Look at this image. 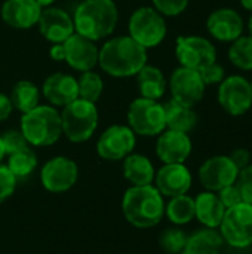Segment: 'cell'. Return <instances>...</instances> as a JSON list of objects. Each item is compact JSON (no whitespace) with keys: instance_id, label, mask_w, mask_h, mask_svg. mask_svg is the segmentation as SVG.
I'll use <instances>...</instances> for the list:
<instances>
[{"instance_id":"603a6c76","label":"cell","mask_w":252,"mask_h":254,"mask_svg":"<svg viewBox=\"0 0 252 254\" xmlns=\"http://www.w3.org/2000/svg\"><path fill=\"white\" fill-rule=\"evenodd\" d=\"M163 110H165L166 129L189 134L198 125V113L193 110V107L180 104L171 98L163 104Z\"/></svg>"},{"instance_id":"f1b7e54d","label":"cell","mask_w":252,"mask_h":254,"mask_svg":"<svg viewBox=\"0 0 252 254\" xmlns=\"http://www.w3.org/2000/svg\"><path fill=\"white\" fill-rule=\"evenodd\" d=\"M7 168L15 176V179H24L28 177L37 167V156L34 150L28 146L25 149H21L18 152H13L7 155Z\"/></svg>"},{"instance_id":"74e56055","label":"cell","mask_w":252,"mask_h":254,"mask_svg":"<svg viewBox=\"0 0 252 254\" xmlns=\"http://www.w3.org/2000/svg\"><path fill=\"white\" fill-rule=\"evenodd\" d=\"M217 195H218V198H220V201H221V204L224 205L226 210L244 202L242 196H241V192L236 188V185H230V186L223 188L221 190L217 192Z\"/></svg>"},{"instance_id":"7402d4cb","label":"cell","mask_w":252,"mask_h":254,"mask_svg":"<svg viewBox=\"0 0 252 254\" xmlns=\"http://www.w3.org/2000/svg\"><path fill=\"white\" fill-rule=\"evenodd\" d=\"M224 213L226 208L215 192L205 190L195 198V219H198L205 228L218 229Z\"/></svg>"},{"instance_id":"3957f363","label":"cell","mask_w":252,"mask_h":254,"mask_svg":"<svg viewBox=\"0 0 252 254\" xmlns=\"http://www.w3.org/2000/svg\"><path fill=\"white\" fill-rule=\"evenodd\" d=\"M125 219L135 228L149 229L165 216V201L160 192L153 186H131L122 199Z\"/></svg>"},{"instance_id":"5b68a950","label":"cell","mask_w":252,"mask_h":254,"mask_svg":"<svg viewBox=\"0 0 252 254\" xmlns=\"http://www.w3.org/2000/svg\"><path fill=\"white\" fill-rule=\"evenodd\" d=\"M62 134L73 143L88 141L98 127V110L95 103L77 98L62 107Z\"/></svg>"},{"instance_id":"6da1fadb","label":"cell","mask_w":252,"mask_h":254,"mask_svg":"<svg viewBox=\"0 0 252 254\" xmlns=\"http://www.w3.org/2000/svg\"><path fill=\"white\" fill-rule=\"evenodd\" d=\"M98 64L113 77H131L147 64V49L131 36L113 37L100 48Z\"/></svg>"},{"instance_id":"f546056e","label":"cell","mask_w":252,"mask_h":254,"mask_svg":"<svg viewBox=\"0 0 252 254\" xmlns=\"http://www.w3.org/2000/svg\"><path fill=\"white\" fill-rule=\"evenodd\" d=\"M229 61L239 70L251 71L252 70V37L241 36L236 40H233L227 51Z\"/></svg>"},{"instance_id":"b9f144b4","label":"cell","mask_w":252,"mask_h":254,"mask_svg":"<svg viewBox=\"0 0 252 254\" xmlns=\"http://www.w3.org/2000/svg\"><path fill=\"white\" fill-rule=\"evenodd\" d=\"M239 3H241V6H242L244 9L252 12V0H239Z\"/></svg>"},{"instance_id":"83f0119b","label":"cell","mask_w":252,"mask_h":254,"mask_svg":"<svg viewBox=\"0 0 252 254\" xmlns=\"http://www.w3.org/2000/svg\"><path fill=\"white\" fill-rule=\"evenodd\" d=\"M165 216L175 226L190 223L195 219V198L187 193L169 198V202L165 204Z\"/></svg>"},{"instance_id":"30bf717a","label":"cell","mask_w":252,"mask_h":254,"mask_svg":"<svg viewBox=\"0 0 252 254\" xmlns=\"http://www.w3.org/2000/svg\"><path fill=\"white\" fill-rule=\"evenodd\" d=\"M175 57L181 67L199 71L217 61V49L206 37L180 36L175 42Z\"/></svg>"},{"instance_id":"bcb514c9","label":"cell","mask_w":252,"mask_h":254,"mask_svg":"<svg viewBox=\"0 0 252 254\" xmlns=\"http://www.w3.org/2000/svg\"><path fill=\"white\" fill-rule=\"evenodd\" d=\"M250 86H251V94H252V79L250 80Z\"/></svg>"},{"instance_id":"277c9868","label":"cell","mask_w":252,"mask_h":254,"mask_svg":"<svg viewBox=\"0 0 252 254\" xmlns=\"http://www.w3.org/2000/svg\"><path fill=\"white\" fill-rule=\"evenodd\" d=\"M21 132L27 143L34 147H46L55 144L61 134V115L52 106H37L21 118Z\"/></svg>"},{"instance_id":"4316f807","label":"cell","mask_w":252,"mask_h":254,"mask_svg":"<svg viewBox=\"0 0 252 254\" xmlns=\"http://www.w3.org/2000/svg\"><path fill=\"white\" fill-rule=\"evenodd\" d=\"M12 106L19 110L22 115L36 109L40 101V91L39 88L30 80H19L9 95Z\"/></svg>"},{"instance_id":"8fae6325","label":"cell","mask_w":252,"mask_h":254,"mask_svg":"<svg viewBox=\"0 0 252 254\" xmlns=\"http://www.w3.org/2000/svg\"><path fill=\"white\" fill-rule=\"evenodd\" d=\"M79 177L77 164L67 156H55L49 159L40 171V182L48 192L62 193L70 190Z\"/></svg>"},{"instance_id":"7c38bea8","label":"cell","mask_w":252,"mask_h":254,"mask_svg":"<svg viewBox=\"0 0 252 254\" xmlns=\"http://www.w3.org/2000/svg\"><path fill=\"white\" fill-rule=\"evenodd\" d=\"M137 138L128 125L108 127L97 141V153L105 161H120L132 153Z\"/></svg>"},{"instance_id":"7bdbcfd3","label":"cell","mask_w":252,"mask_h":254,"mask_svg":"<svg viewBox=\"0 0 252 254\" xmlns=\"http://www.w3.org/2000/svg\"><path fill=\"white\" fill-rule=\"evenodd\" d=\"M42 7H48V6H52L56 0H36Z\"/></svg>"},{"instance_id":"e575fe53","label":"cell","mask_w":252,"mask_h":254,"mask_svg":"<svg viewBox=\"0 0 252 254\" xmlns=\"http://www.w3.org/2000/svg\"><path fill=\"white\" fill-rule=\"evenodd\" d=\"M235 185L241 192L242 201L252 205V164L239 170Z\"/></svg>"},{"instance_id":"ab89813d","label":"cell","mask_w":252,"mask_h":254,"mask_svg":"<svg viewBox=\"0 0 252 254\" xmlns=\"http://www.w3.org/2000/svg\"><path fill=\"white\" fill-rule=\"evenodd\" d=\"M12 110H13V106H12L10 98L0 92V122L6 121L10 116Z\"/></svg>"},{"instance_id":"d6a6232c","label":"cell","mask_w":252,"mask_h":254,"mask_svg":"<svg viewBox=\"0 0 252 254\" xmlns=\"http://www.w3.org/2000/svg\"><path fill=\"white\" fill-rule=\"evenodd\" d=\"M0 138H1L6 155H10L13 152H18V150L30 146L27 143L24 134L21 132V129H7L3 135H0Z\"/></svg>"},{"instance_id":"484cf974","label":"cell","mask_w":252,"mask_h":254,"mask_svg":"<svg viewBox=\"0 0 252 254\" xmlns=\"http://www.w3.org/2000/svg\"><path fill=\"white\" fill-rule=\"evenodd\" d=\"M224 246L218 229L203 228L187 237L186 252L190 254H220Z\"/></svg>"},{"instance_id":"4dcf8cb0","label":"cell","mask_w":252,"mask_h":254,"mask_svg":"<svg viewBox=\"0 0 252 254\" xmlns=\"http://www.w3.org/2000/svg\"><path fill=\"white\" fill-rule=\"evenodd\" d=\"M77 88H79V98L89 103H97L102 95L104 82L101 76L92 70L82 71L80 77L77 79Z\"/></svg>"},{"instance_id":"e0dca14e","label":"cell","mask_w":252,"mask_h":254,"mask_svg":"<svg viewBox=\"0 0 252 254\" xmlns=\"http://www.w3.org/2000/svg\"><path fill=\"white\" fill-rule=\"evenodd\" d=\"M192 150L193 144L186 132L165 129L156 141V155L163 164H184Z\"/></svg>"},{"instance_id":"9a60e30c","label":"cell","mask_w":252,"mask_h":254,"mask_svg":"<svg viewBox=\"0 0 252 254\" xmlns=\"http://www.w3.org/2000/svg\"><path fill=\"white\" fill-rule=\"evenodd\" d=\"M208 33L218 42L232 43L244 34L245 21L233 7H218L212 10L206 19Z\"/></svg>"},{"instance_id":"1f68e13d","label":"cell","mask_w":252,"mask_h":254,"mask_svg":"<svg viewBox=\"0 0 252 254\" xmlns=\"http://www.w3.org/2000/svg\"><path fill=\"white\" fill-rule=\"evenodd\" d=\"M187 235L180 228L165 229L159 238V246L166 254H180L186 250Z\"/></svg>"},{"instance_id":"ac0fdd59","label":"cell","mask_w":252,"mask_h":254,"mask_svg":"<svg viewBox=\"0 0 252 254\" xmlns=\"http://www.w3.org/2000/svg\"><path fill=\"white\" fill-rule=\"evenodd\" d=\"M37 25L42 36L50 43H64L74 33V22L68 12L53 6L42 9Z\"/></svg>"},{"instance_id":"cb8c5ba5","label":"cell","mask_w":252,"mask_h":254,"mask_svg":"<svg viewBox=\"0 0 252 254\" xmlns=\"http://www.w3.org/2000/svg\"><path fill=\"white\" fill-rule=\"evenodd\" d=\"M154 167L151 161L138 153H131L123 159V176L132 186H147L154 182Z\"/></svg>"},{"instance_id":"7dc6e473","label":"cell","mask_w":252,"mask_h":254,"mask_svg":"<svg viewBox=\"0 0 252 254\" xmlns=\"http://www.w3.org/2000/svg\"><path fill=\"white\" fill-rule=\"evenodd\" d=\"M180 254H190V253H187V252H186V250H184V252H183V253H180Z\"/></svg>"},{"instance_id":"ee69618b","label":"cell","mask_w":252,"mask_h":254,"mask_svg":"<svg viewBox=\"0 0 252 254\" xmlns=\"http://www.w3.org/2000/svg\"><path fill=\"white\" fill-rule=\"evenodd\" d=\"M4 156H6V152H4V147H3V143H1V138H0V162L3 161Z\"/></svg>"},{"instance_id":"7a4b0ae2","label":"cell","mask_w":252,"mask_h":254,"mask_svg":"<svg viewBox=\"0 0 252 254\" xmlns=\"http://www.w3.org/2000/svg\"><path fill=\"white\" fill-rule=\"evenodd\" d=\"M117 19L119 12L113 0H83L74 10V33L98 42L114 31Z\"/></svg>"},{"instance_id":"f6af8a7d","label":"cell","mask_w":252,"mask_h":254,"mask_svg":"<svg viewBox=\"0 0 252 254\" xmlns=\"http://www.w3.org/2000/svg\"><path fill=\"white\" fill-rule=\"evenodd\" d=\"M248 33H250V36L252 37V12H251V16L248 18Z\"/></svg>"},{"instance_id":"d6986e66","label":"cell","mask_w":252,"mask_h":254,"mask_svg":"<svg viewBox=\"0 0 252 254\" xmlns=\"http://www.w3.org/2000/svg\"><path fill=\"white\" fill-rule=\"evenodd\" d=\"M62 45L65 51L64 61L71 68L79 71H89L98 64L100 49L97 48L95 42L73 33Z\"/></svg>"},{"instance_id":"9c48e42d","label":"cell","mask_w":252,"mask_h":254,"mask_svg":"<svg viewBox=\"0 0 252 254\" xmlns=\"http://www.w3.org/2000/svg\"><path fill=\"white\" fill-rule=\"evenodd\" d=\"M217 100L220 107L230 116H242L252 107L250 80L241 74H232L218 85Z\"/></svg>"},{"instance_id":"8d00e7d4","label":"cell","mask_w":252,"mask_h":254,"mask_svg":"<svg viewBox=\"0 0 252 254\" xmlns=\"http://www.w3.org/2000/svg\"><path fill=\"white\" fill-rule=\"evenodd\" d=\"M15 188H16L15 176L9 171L6 165H1L0 162V204L12 196Z\"/></svg>"},{"instance_id":"d590c367","label":"cell","mask_w":252,"mask_h":254,"mask_svg":"<svg viewBox=\"0 0 252 254\" xmlns=\"http://www.w3.org/2000/svg\"><path fill=\"white\" fill-rule=\"evenodd\" d=\"M199 74L205 86H212V85H220L223 82V79L226 77V70L221 64L214 61L206 67H203L202 70H199Z\"/></svg>"},{"instance_id":"2e32d148","label":"cell","mask_w":252,"mask_h":254,"mask_svg":"<svg viewBox=\"0 0 252 254\" xmlns=\"http://www.w3.org/2000/svg\"><path fill=\"white\" fill-rule=\"evenodd\" d=\"M154 183L162 196L174 198L186 195L190 190L193 177L184 164H163L154 174Z\"/></svg>"},{"instance_id":"44dd1931","label":"cell","mask_w":252,"mask_h":254,"mask_svg":"<svg viewBox=\"0 0 252 254\" xmlns=\"http://www.w3.org/2000/svg\"><path fill=\"white\" fill-rule=\"evenodd\" d=\"M42 92L52 106L64 107L79 98L77 79L67 73H53L45 79Z\"/></svg>"},{"instance_id":"5bb4252c","label":"cell","mask_w":252,"mask_h":254,"mask_svg":"<svg viewBox=\"0 0 252 254\" xmlns=\"http://www.w3.org/2000/svg\"><path fill=\"white\" fill-rule=\"evenodd\" d=\"M238 167L229 155H217L208 158L199 168V182L209 192H218L226 186L235 185L238 177Z\"/></svg>"},{"instance_id":"8992f818","label":"cell","mask_w":252,"mask_h":254,"mask_svg":"<svg viewBox=\"0 0 252 254\" xmlns=\"http://www.w3.org/2000/svg\"><path fill=\"white\" fill-rule=\"evenodd\" d=\"M128 30L129 36L146 49L159 46L168 33L165 16L150 6H143L131 15Z\"/></svg>"},{"instance_id":"836d02e7","label":"cell","mask_w":252,"mask_h":254,"mask_svg":"<svg viewBox=\"0 0 252 254\" xmlns=\"http://www.w3.org/2000/svg\"><path fill=\"white\" fill-rule=\"evenodd\" d=\"M190 0H151L153 7L160 12L163 16H178L181 15L187 6H189Z\"/></svg>"},{"instance_id":"d4e9b609","label":"cell","mask_w":252,"mask_h":254,"mask_svg":"<svg viewBox=\"0 0 252 254\" xmlns=\"http://www.w3.org/2000/svg\"><path fill=\"white\" fill-rule=\"evenodd\" d=\"M135 76H137L138 91L143 98L157 101L165 95L168 82L160 68L146 64Z\"/></svg>"},{"instance_id":"52a82bcc","label":"cell","mask_w":252,"mask_h":254,"mask_svg":"<svg viewBox=\"0 0 252 254\" xmlns=\"http://www.w3.org/2000/svg\"><path fill=\"white\" fill-rule=\"evenodd\" d=\"M128 127L135 132V135L154 137L166 129L163 104L156 100L137 98L129 104L128 109Z\"/></svg>"},{"instance_id":"f35d334b","label":"cell","mask_w":252,"mask_h":254,"mask_svg":"<svg viewBox=\"0 0 252 254\" xmlns=\"http://www.w3.org/2000/svg\"><path fill=\"white\" fill-rule=\"evenodd\" d=\"M229 156L233 161V164L238 167V170H242V168H245V167H248L251 164V152L248 149H245V147L235 149Z\"/></svg>"},{"instance_id":"4fadbf2b","label":"cell","mask_w":252,"mask_h":254,"mask_svg":"<svg viewBox=\"0 0 252 254\" xmlns=\"http://www.w3.org/2000/svg\"><path fill=\"white\" fill-rule=\"evenodd\" d=\"M168 86L172 100L189 107H195L203 98L206 89L199 71L181 65L172 71Z\"/></svg>"},{"instance_id":"60d3db41","label":"cell","mask_w":252,"mask_h":254,"mask_svg":"<svg viewBox=\"0 0 252 254\" xmlns=\"http://www.w3.org/2000/svg\"><path fill=\"white\" fill-rule=\"evenodd\" d=\"M49 55L53 61H64L65 58V51L62 43H53L52 48L49 49Z\"/></svg>"},{"instance_id":"ba28073f","label":"cell","mask_w":252,"mask_h":254,"mask_svg":"<svg viewBox=\"0 0 252 254\" xmlns=\"http://www.w3.org/2000/svg\"><path fill=\"white\" fill-rule=\"evenodd\" d=\"M224 244L233 249H247L252 246V205L241 202L227 208L218 226Z\"/></svg>"},{"instance_id":"ffe728a7","label":"cell","mask_w":252,"mask_h":254,"mask_svg":"<svg viewBox=\"0 0 252 254\" xmlns=\"http://www.w3.org/2000/svg\"><path fill=\"white\" fill-rule=\"evenodd\" d=\"M42 9L36 0H4L0 15L9 27L27 30L39 22Z\"/></svg>"}]
</instances>
